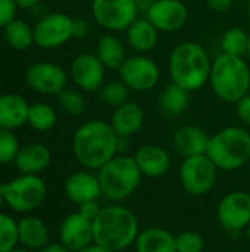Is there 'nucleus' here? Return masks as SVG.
I'll use <instances>...</instances> for the list:
<instances>
[{
	"mask_svg": "<svg viewBox=\"0 0 250 252\" xmlns=\"http://www.w3.org/2000/svg\"><path fill=\"white\" fill-rule=\"evenodd\" d=\"M71 78L80 90L97 92L106 83V68L96 53H83L71 63Z\"/></svg>",
	"mask_w": 250,
	"mask_h": 252,
	"instance_id": "4468645a",
	"label": "nucleus"
},
{
	"mask_svg": "<svg viewBox=\"0 0 250 252\" xmlns=\"http://www.w3.org/2000/svg\"><path fill=\"white\" fill-rule=\"evenodd\" d=\"M0 190L4 202L16 213H29L38 208L46 198V183L35 174H22L0 185Z\"/></svg>",
	"mask_w": 250,
	"mask_h": 252,
	"instance_id": "0eeeda50",
	"label": "nucleus"
},
{
	"mask_svg": "<svg viewBox=\"0 0 250 252\" xmlns=\"http://www.w3.org/2000/svg\"><path fill=\"white\" fill-rule=\"evenodd\" d=\"M40 252H72L69 251L66 247H63L62 244H47L44 248H41Z\"/></svg>",
	"mask_w": 250,
	"mask_h": 252,
	"instance_id": "79ce46f5",
	"label": "nucleus"
},
{
	"mask_svg": "<svg viewBox=\"0 0 250 252\" xmlns=\"http://www.w3.org/2000/svg\"><path fill=\"white\" fill-rule=\"evenodd\" d=\"M206 155L222 171H234L250 159V133L237 126L221 128L211 136Z\"/></svg>",
	"mask_w": 250,
	"mask_h": 252,
	"instance_id": "39448f33",
	"label": "nucleus"
},
{
	"mask_svg": "<svg viewBox=\"0 0 250 252\" xmlns=\"http://www.w3.org/2000/svg\"><path fill=\"white\" fill-rule=\"evenodd\" d=\"M27 84L43 94H59L66 87V72L63 68L49 62L31 65L25 75Z\"/></svg>",
	"mask_w": 250,
	"mask_h": 252,
	"instance_id": "2eb2a0df",
	"label": "nucleus"
},
{
	"mask_svg": "<svg viewBox=\"0 0 250 252\" xmlns=\"http://www.w3.org/2000/svg\"><path fill=\"white\" fill-rule=\"evenodd\" d=\"M100 210H102V208L99 207V204H97L96 201H90V202H85V204L80 205V210H78V211H80L84 217H87V219H90V220H94Z\"/></svg>",
	"mask_w": 250,
	"mask_h": 252,
	"instance_id": "4c0bfd02",
	"label": "nucleus"
},
{
	"mask_svg": "<svg viewBox=\"0 0 250 252\" xmlns=\"http://www.w3.org/2000/svg\"><path fill=\"white\" fill-rule=\"evenodd\" d=\"M18 242V223L0 213V252L13 251Z\"/></svg>",
	"mask_w": 250,
	"mask_h": 252,
	"instance_id": "473e14b6",
	"label": "nucleus"
},
{
	"mask_svg": "<svg viewBox=\"0 0 250 252\" xmlns=\"http://www.w3.org/2000/svg\"><path fill=\"white\" fill-rule=\"evenodd\" d=\"M177 252H202L205 248V241L202 235L193 230H184L175 236Z\"/></svg>",
	"mask_w": 250,
	"mask_h": 252,
	"instance_id": "f704fd0d",
	"label": "nucleus"
},
{
	"mask_svg": "<svg viewBox=\"0 0 250 252\" xmlns=\"http://www.w3.org/2000/svg\"><path fill=\"white\" fill-rule=\"evenodd\" d=\"M10 252H32L31 250H28V248H15L13 251Z\"/></svg>",
	"mask_w": 250,
	"mask_h": 252,
	"instance_id": "a18cd8bd",
	"label": "nucleus"
},
{
	"mask_svg": "<svg viewBox=\"0 0 250 252\" xmlns=\"http://www.w3.org/2000/svg\"><path fill=\"white\" fill-rule=\"evenodd\" d=\"M246 59H248V62L250 63V37H249V49H248V55H246Z\"/></svg>",
	"mask_w": 250,
	"mask_h": 252,
	"instance_id": "09e8293b",
	"label": "nucleus"
},
{
	"mask_svg": "<svg viewBox=\"0 0 250 252\" xmlns=\"http://www.w3.org/2000/svg\"><path fill=\"white\" fill-rule=\"evenodd\" d=\"M133 157L144 177H162L171 167L169 154L159 145H144L139 148Z\"/></svg>",
	"mask_w": 250,
	"mask_h": 252,
	"instance_id": "6ab92c4d",
	"label": "nucleus"
},
{
	"mask_svg": "<svg viewBox=\"0 0 250 252\" xmlns=\"http://www.w3.org/2000/svg\"><path fill=\"white\" fill-rule=\"evenodd\" d=\"M125 41L139 55L150 53L159 43V31L146 18H137L125 30Z\"/></svg>",
	"mask_w": 250,
	"mask_h": 252,
	"instance_id": "412c9836",
	"label": "nucleus"
},
{
	"mask_svg": "<svg viewBox=\"0 0 250 252\" xmlns=\"http://www.w3.org/2000/svg\"><path fill=\"white\" fill-rule=\"evenodd\" d=\"M236 111L240 121L245 123L246 126H250V93H248L236 103Z\"/></svg>",
	"mask_w": 250,
	"mask_h": 252,
	"instance_id": "e433bc0d",
	"label": "nucleus"
},
{
	"mask_svg": "<svg viewBox=\"0 0 250 252\" xmlns=\"http://www.w3.org/2000/svg\"><path fill=\"white\" fill-rule=\"evenodd\" d=\"M88 32V22L83 18H75L74 19V37L75 38H83Z\"/></svg>",
	"mask_w": 250,
	"mask_h": 252,
	"instance_id": "ea45409f",
	"label": "nucleus"
},
{
	"mask_svg": "<svg viewBox=\"0 0 250 252\" xmlns=\"http://www.w3.org/2000/svg\"><path fill=\"white\" fill-rule=\"evenodd\" d=\"M96 56L105 65L106 69L118 71L127 59L125 43L115 32H106L102 35L96 46Z\"/></svg>",
	"mask_w": 250,
	"mask_h": 252,
	"instance_id": "b1692460",
	"label": "nucleus"
},
{
	"mask_svg": "<svg viewBox=\"0 0 250 252\" xmlns=\"http://www.w3.org/2000/svg\"><path fill=\"white\" fill-rule=\"evenodd\" d=\"M227 252H236V251H227Z\"/></svg>",
	"mask_w": 250,
	"mask_h": 252,
	"instance_id": "3c124183",
	"label": "nucleus"
},
{
	"mask_svg": "<svg viewBox=\"0 0 250 252\" xmlns=\"http://www.w3.org/2000/svg\"><path fill=\"white\" fill-rule=\"evenodd\" d=\"M209 9H212L217 13H224L231 9L234 0H206Z\"/></svg>",
	"mask_w": 250,
	"mask_h": 252,
	"instance_id": "58836bf2",
	"label": "nucleus"
},
{
	"mask_svg": "<svg viewBox=\"0 0 250 252\" xmlns=\"http://www.w3.org/2000/svg\"><path fill=\"white\" fill-rule=\"evenodd\" d=\"M63 189L68 199L77 205H83L90 201H97V198L102 195L97 176H93L88 171H77L71 174L66 179Z\"/></svg>",
	"mask_w": 250,
	"mask_h": 252,
	"instance_id": "aec40b11",
	"label": "nucleus"
},
{
	"mask_svg": "<svg viewBox=\"0 0 250 252\" xmlns=\"http://www.w3.org/2000/svg\"><path fill=\"white\" fill-rule=\"evenodd\" d=\"M60 244L69 251L78 252L93 244V220L80 211L66 216L59 229Z\"/></svg>",
	"mask_w": 250,
	"mask_h": 252,
	"instance_id": "dca6fc26",
	"label": "nucleus"
},
{
	"mask_svg": "<svg viewBox=\"0 0 250 252\" xmlns=\"http://www.w3.org/2000/svg\"><path fill=\"white\" fill-rule=\"evenodd\" d=\"M212 59L208 50L196 41H181L169 53L168 71L171 83L192 92L209 83Z\"/></svg>",
	"mask_w": 250,
	"mask_h": 252,
	"instance_id": "f03ea898",
	"label": "nucleus"
},
{
	"mask_svg": "<svg viewBox=\"0 0 250 252\" xmlns=\"http://www.w3.org/2000/svg\"><path fill=\"white\" fill-rule=\"evenodd\" d=\"M13 162L22 174L38 176L50 164V151L41 143H31L19 149Z\"/></svg>",
	"mask_w": 250,
	"mask_h": 252,
	"instance_id": "5701e85b",
	"label": "nucleus"
},
{
	"mask_svg": "<svg viewBox=\"0 0 250 252\" xmlns=\"http://www.w3.org/2000/svg\"><path fill=\"white\" fill-rule=\"evenodd\" d=\"M218 177V168L211 161V158L205 155L184 158L180 167V182L183 189L193 195L202 196L209 193Z\"/></svg>",
	"mask_w": 250,
	"mask_h": 252,
	"instance_id": "1a4fd4ad",
	"label": "nucleus"
},
{
	"mask_svg": "<svg viewBox=\"0 0 250 252\" xmlns=\"http://www.w3.org/2000/svg\"><path fill=\"white\" fill-rule=\"evenodd\" d=\"M111 127L118 137H131L137 134L144 124V111L140 103L128 100L121 106L113 109V114L109 121Z\"/></svg>",
	"mask_w": 250,
	"mask_h": 252,
	"instance_id": "f3484780",
	"label": "nucleus"
},
{
	"mask_svg": "<svg viewBox=\"0 0 250 252\" xmlns=\"http://www.w3.org/2000/svg\"><path fill=\"white\" fill-rule=\"evenodd\" d=\"M13 1H15V4H16V6L27 9V7H32V6H35L40 0H13Z\"/></svg>",
	"mask_w": 250,
	"mask_h": 252,
	"instance_id": "c03bdc74",
	"label": "nucleus"
},
{
	"mask_svg": "<svg viewBox=\"0 0 250 252\" xmlns=\"http://www.w3.org/2000/svg\"><path fill=\"white\" fill-rule=\"evenodd\" d=\"M136 252H177L175 236L162 227L141 230L134 242Z\"/></svg>",
	"mask_w": 250,
	"mask_h": 252,
	"instance_id": "a878e982",
	"label": "nucleus"
},
{
	"mask_svg": "<svg viewBox=\"0 0 250 252\" xmlns=\"http://www.w3.org/2000/svg\"><path fill=\"white\" fill-rule=\"evenodd\" d=\"M119 80L131 92H149L161 80L159 65L147 55H133L127 56L124 63L116 71Z\"/></svg>",
	"mask_w": 250,
	"mask_h": 252,
	"instance_id": "9d476101",
	"label": "nucleus"
},
{
	"mask_svg": "<svg viewBox=\"0 0 250 252\" xmlns=\"http://www.w3.org/2000/svg\"><path fill=\"white\" fill-rule=\"evenodd\" d=\"M78 252H115L112 251V250H109V248H105V247H102V245H99V244H91V245H88V247H85L84 250H81V251Z\"/></svg>",
	"mask_w": 250,
	"mask_h": 252,
	"instance_id": "37998d69",
	"label": "nucleus"
},
{
	"mask_svg": "<svg viewBox=\"0 0 250 252\" xmlns=\"http://www.w3.org/2000/svg\"><path fill=\"white\" fill-rule=\"evenodd\" d=\"M211 136L197 126L180 127L172 136V148L184 158L205 155L208 151Z\"/></svg>",
	"mask_w": 250,
	"mask_h": 252,
	"instance_id": "a211bd4d",
	"label": "nucleus"
},
{
	"mask_svg": "<svg viewBox=\"0 0 250 252\" xmlns=\"http://www.w3.org/2000/svg\"><path fill=\"white\" fill-rule=\"evenodd\" d=\"M4 40L15 50H27L34 43V28L22 19H13L4 27Z\"/></svg>",
	"mask_w": 250,
	"mask_h": 252,
	"instance_id": "cd10ccee",
	"label": "nucleus"
},
{
	"mask_svg": "<svg viewBox=\"0 0 250 252\" xmlns=\"http://www.w3.org/2000/svg\"><path fill=\"white\" fill-rule=\"evenodd\" d=\"M28 102L19 94H0V128H19L28 121Z\"/></svg>",
	"mask_w": 250,
	"mask_h": 252,
	"instance_id": "4be33fe9",
	"label": "nucleus"
},
{
	"mask_svg": "<svg viewBox=\"0 0 250 252\" xmlns=\"http://www.w3.org/2000/svg\"><path fill=\"white\" fill-rule=\"evenodd\" d=\"M18 241L24 248L41 250L49 244V230L41 219L28 216L18 221Z\"/></svg>",
	"mask_w": 250,
	"mask_h": 252,
	"instance_id": "393cba45",
	"label": "nucleus"
},
{
	"mask_svg": "<svg viewBox=\"0 0 250 252\" xmlns=\"http://www.w3.org/2000/svg\"><path fill=\"white\" fill-rule=\"evenodd\" d=\"M74 38V18L62 12L43 16L34 27V43L41 49H56Z\"/></svg>",
	"mask_w": 250,
	"mask_h": 252,
	"instance_id": "9b49d317",
	"label": "nucleus"
},
{
	"mask_svg": "<svg viewBox=\"0 0 250 252\" xmlns=\"http://www.w3.org/2000/svg\"><path fill=\"white\" fill-rule=\"evenodd\" d=\"M91 15L99 27L108 32H125L139 18L134 0H91Z\"/></svg>",
	"mask_w": 250,
	"mask_h": 252,
	"instance_id": "6e6552de",
	"label": "nucleus"
},
{
	"mask_svg": "<svg viewBox=\"0 0 250 252\" xmlns=\"http://www.w3.org/2000/svg\"><path fill=\"white\" fill-rule=\"evenodd\" d=\"M57 102L59 106L72 117H80L84 114L87 102L85 97L83 96V93L77 89H63L59 94H57Z\"/></svg>",
	"mask_w": 250,
	"mask_h": 252,
	"instance_id": "2f4dec72",
	"label": "nucleus"
},
{
	"mask_svg": "<svg viewBox=\"0 0 250 252\" xmlns=\"http://www.w3.org/2000/svg\"><path fill=\"white\" fill-rule=\"evenodd\" d=\"M217 219L228 232L246 230L250 224V193L234 190L222 196L217 207Z\"/></svg>",
	"mask_w": 250,
	"mask_h": 252,
	"instance_id": "f8f14e48",
	"label": "nucleus"
},
{
	"mask_svg": "<svg viewBox=\"0 0 250 252\" xmlns=\"http://www.w3.org/2000/svg\"><path fill=\"white\" fill-rule=\"evenodd\" d=\"M3 204H6V202H4L3 193H1V190H0V210H1V207H3Z\"/></svg>",
	"mask_w": 250,
	"mask_h": 252,
	"instance_id": "49530a36",
	"label": "nucleus"
},
{
	"mask_svg": "<svg viewBox=\"0 0 250 252\" xmlns=\"http://www.w3.org/2000/svg\"><path fill=\"white\" fill-rule=\"evenodd\" d=\"M156 0H134V3H136V6H137V10H139V13H143V16L149 12V9L153 6V3H155Z\"/></svg>",
	"mask_w": 250,
	"mask_h": 252,
	"instance_id": "a19ab883",
	"label": "nucleus"
},
{
	"mask_svg": "<svg viewBox=\"0 0 250 252\" xmlns=\"http://www.w3.org/2000/svg\"><path fill=\"white\" fill-rule=\"evenodd\" d=\"M57 121L56 111L47 103H34L29 105L28 111V124L37 131H47L53 128Z\"/></svg>",
	"mask_w": 250,
	"mask_h": 252,
	"instance_id": "c756f323",
	"label": "nucleus"
},
{
	"mask_svg": "<svg viewBox=\"0 0 250 252\" xmlns=\"http://www.w3.org/2000/svg\"><path fill=\"white\" fill-rule=\"evenodd\" d=\"M19 149V142L12 130L0 128V164L15 161Z\"/></svg>",
	"mask_w": 250,
	"mask_h": 252,
	"instance_id": "72a5a7b5",
	"label": "nucleus"
},
{
	"mask_svg": "<svg viewBox=\"0 0 250 252\" xmlns=\"http://www.w3.org/2000/svg\"><path fill=\"white\" fill-rule=\"evenodd\" d=\"M159 32H175L189 21V9L183 0H156L144 15Z\"/></svg>",
	"mask_w": 250,
	"mask_h": 252,
	"instance_id": "ddd939ff",
	"label": "nucleus"
},
{
	"mask_svg": "<svg viewBox=\"0 0 250 252\" xmlns=\"http://www.w3.org/2000/svg\"><path fill=\"white\" fill-rule=\"evenodd\" d=\"M209 86L225 103H237L250 93V63L246 58L220 53L212 61Z\"/></svg>",
	"mask_w": 250,
	"mask_h": 252,
	"instance_id": "20e7f679",
	"label": "nucleus"
},
{
	"mask_svg": "<svg viewBox=\"0 0 250 252\" xmlns=\"http://www.w3.org/2000/svg\"><path fill=\"white\" fill-rule=\"evenodd\" d=\"M139 233V220L127 207H105L93 220V242L115 252L131 247Z\"/></svg>",
	"mask_w": 250,
	"mask_h": 252,
	"instance_id": "7ed1b4c3",
	"label": "nucleus"
},
{
	"mask_svg": "<svg viewBox=\"0 0 250 252\" xmlns=\"http://www.w3.org/2000/svg\"><path fill=\"white\" fill-rule=\"evenodd\" d=\"M189 103H190V92L174 83L167 84L159 93V99H158L159 109L167 117H178L184 114L186 109L189 108Z\"/></svg>",
	"mask_w": 250,
	"mask_h": 252,
	"instance_id": "bb28decb",
	"label": "nucleus"
},
{
	"mask_svg": "<svg viewBox=\"0 0 250 252\" xmlns=\"http://www.w3.org/2000/svg\"><path fill=\"white\" fill-rule=\"evenodd\" d=\"M248 15H249V19H250V0H249V3H248Z\"/></svg>",
	"mask_w": 250,
	"mask_h": 252,
	"instance_id": "8fccbe9b",
	"label": "nucleus"
},
{
	"mask_svg": "<svg viewBox=\"0 0 250 252\" xmlns=\"http://www.w3.org/2000/svg\"><path fill=\"white\" fill-rule=\"evenodd\" d=\"M250 32L240 27L228 28L221 37V53L246 58L249 49Z\"/></svg>",
	"mask_w": 250,
	"mask_h": 252,
	"instance_id": "c85d7f7f",
	"label": "nucleus"
},
{
	"mask_svg": "<svg viewBox=\"0 0 250 252\" xmlns=\"http://www.w3.org/2000/svg\"><path fill=\"white\" fill-rule=\"evenodd\" d=\"M97 94L103 103L116 108V106H121L122 103L130 100L131 90L118 78V80H112V81L105 83L97 90Z\"/></svg>",
	"mask_w": 250,
	"mask_h": 252,
	"instance_id": "7c9ffc66",
	"label": "nucleus"
},
{
	"mask_svg": "<svg viewBox=\"0 0 250 252\" xmlns=\"http://www.w3.org/2000/svg\"><path fill=\"white\" fill-rule=\"evenodd\" d=\"M246 236H248V241H249L250 244V224L246 227Z\"/></svg>",
	"mask_w": 250,
	"mask_h": 252,
	"instance_id": "de8ad7c7",
	"label": "nucleus"
},
{
	"mask_svg": "<svg viewBox=\"0 0 250 252\" xmlns=\"http://www.w3.org/2000/svg\"><path fill=\"white\" fill-rule=\"evenodd\" d=\"M141 177L143 174L134 157L127 154L115 155L97 174L102 195L112 202H121L130 198L137 190Z\"/></svg>",
	"mask_w": 250,
	"mask_h": 252,
	"instance_id": "423d86ee",
	"label": "nucleus"
},
{
	"mask_svg": "<svg viewBox=\"0 0 250 252\" xmlns=\"http://www.w3.org/2000/svg\"><path fill=\"white\" fill-rule=\"evenodd\" d=\"M16 4L13 0H0V27L4 28L10 21L15 19Z\"/></svg>",
	"mask_w": 250,
	"mask_h": 252,
	"instance_id": "c9c22d12",
	"label": "nucleus"
},
{
	"mask_svg": "<svg viewBox=\"0 0 250 252\" xmlns=\"http://www.w3.org/2000/svg\"><path fill=\"white\" fill-rule=\"evenodd\" d=\"M72 152L84 168L100 170L118 155V136L109 123L103 120H90L75 130Z\"/></svg>",
	"mask_w": 250,
	"mask_h": 252,
	"instance_id": "f257e3e1",
	"label": "nucleus"
}]
</instances>
